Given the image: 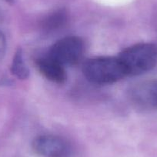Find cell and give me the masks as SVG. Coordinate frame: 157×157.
<instances>
[{
    "mask_svg": "<svg viewBox=\"0 0 157 157\" xmlns=\"http://www.w3.org/2000/svg\"><path fill=\"white\" fill-rule=\"evenodd\" d=\"M6 51V39L3 34L0 32V60L2 59Z\"/></svg>",
    "mask_w": 157,
    "mask_h": 157,
    "instance_id": "cell-9",
    "label": "cell"
},
{
    "mask_svg": "<svg viewBox=\"0 0 157 157\" xmlns=\"http://www.w3.org/2000/svg\"><path fill=\"white\" fill-rule=\"evenodd\" d=\"M126 76L139 75L153 69L157 64V45L139 43L124 49L118 56Z\"/></svg>",
    "mask_w": 157,
    "mask_h": 157,
    "instance_id": "cell-1",
    "label": "cell"
},
{
    "mask_svg": "<svg viewBox=\"0 0 157 157\" xmlns=\"http://www.w3.org/2000/svg\"><path fill=\"white\" fill-rule=\"evenodd\" d=\"M6 1L8 2H10V3H12V2H13V0H6Z\"/></svg>",
    "mask_w": 157,
    "mask_h": 157,
    "instance_id": "cell-10",
    "label": "cell"
},
{
    "mask_svg": "<svg viewBox=\"0 0 157 157\" xmlns=\"http://www.w3.org/2000/svg\"><path fill=\"white\" fill-rule=\"evenodd\" d=\"M82 72L90 82L99 85L116 82L126 76V71L118 57H96L88 59Z\"/></svg>",
    "mask_w": 157,
    "mask_h": 157,
    "instance_id": "cell-2",
    "label": "cell"
},
{
    "mask_svg": "<svg viewBox=\"0 0 157 157\" xmlns=\"http://www.w3.org/2000/svg\"><path fill=\"white\" fill-rule=\"evenodd\" d=\"M67 14L64 10H59L53 12L43 21V25L46 31H53L66 24Z\"/></svg>",
    "mask_w": 157,
    "mask_h": 157,
    "instance_id": "cell-7",
    "label": "cell"
},
{
    "mask_svg": "<svg viewBox=\"0 0 157 157\" xmlns=\"http://www.w3.org/2000/svg\"><path fill=\"white\" fill-rule=\"evenodd\" d=\"M11 71L13 75L20 79H25L29 77V72L24 61L22 51L21 49L16 50L15 53L13 63H12Z\"/></svg>",
    "mask_w": 157,
    "mask_h": 157,
    "instance_id": "cell-8",
    "label": "cell"
},
{
    "mask_svg": "<svg viewBox=\"0 0 157 157\" xmlns=\"http://www.w3.org/2000/svg\"><path fill=\"white\" fill-rule=\"evenodd\" d=\"M129 96L132 103L137 108L157 109V79L136 84L129 90Z\"/></svg>",
    "mask_w": 157,
    "mask_h": 157,
    "instance_id": "cell-5",
    "label": "cell"
},
{
    "mask_svg": "<svg viewBox=\"0 0 157 157\" xmlns=\"http://www.w3.org/2000/svg\"><path fill=\"white\" fill-rule=\"evenodd\" d=\"M33 149L41 157H72L70 144L64 139L54 135H43L33 142Z\"/></svg>",
    "mask_w": 157,
    "mask_h": 157,
    "instance_id": "cell-4",
    "label": "cell"
},
{
    "mask_svg": "<svg viewBox=\"0 0 157 157\" xmlns=\"http://www.w3.org/2000/svg\"><path fill=\"white\" fill-rule=\"evenodd\" d=\"M36 66L42 75L52 82L61 84L66 80V72L64 66L49 56L38 59Z\"/></svg>",
    "mask_w": 157,
    "mask_h": 157,
    "instance_id": "cell-6",
    "label": "cell"
},
{
    "mask_svg": "<svg viewBox=\"0 0 157 157\" xmlns=\"http://www.w3.org/2000/svg\"><path fill=\"white\" fill-rule=\"evenodd\" d=\"M84 52V43L77 36L63 38L50 47L49 56L62 66H73L80 61Z\"/></svg>",
    "mask_w": 157,
    "mask_h": 157,
    "instance_id": "cell-3",
    "label": "cell"
}]
</instances>
